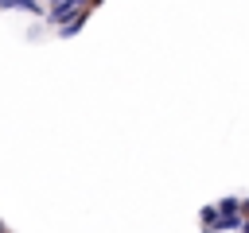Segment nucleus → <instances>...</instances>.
I'll use <instances>...</instances> for the list:
<instances>
[{
    "label": "nucleus",
    "mask_w": 249,
    "mask_h": 233,
    "mask_svg": "<svg viewBox=\"0 0 249 233\" xmlns=\"http://www.w3.org/2000/svg\"><path fill=\"white\" fill-rule=\"evenodd\" d=\"M198 221H202V233H214V225H218V210H214V206H206Z\"/></svg>",
    "instance_id": "nucleus-1"
},
{
    "label": "nucleus",
    "mask_w": 249,
    "mask_h": 233,
    "mask_svg": "<svg viewBox=\"0 0 249 233\" xmlns=\"http://www.w3.org/2000/svg\"><path fill=\"white\" fill-rule=\"evenodd\" d=\"M241 217H249V198H245V206H241Z\"/></svg>",
    "instance_id": "nucleus-2"
},
{
    "label": "nucleus",
    "mask_w": 249,
    "mask_h": 233,
    "mask_svg": "<svg viewBox=\"0 0 249 233\" xmlns=\"http://www.w3.org/2000/svg\"><path fill=\"white\" fill-rule=\"evenodd\" d=\"M241 233H249V217H245V225H241Z\"/></svg>",
    "instance_id": "nucleus-3"
},
{
    "label": "nucleus",
    "mask_w": 249,
    "mask_h": 233,
    "mask_svg": "<svg viewBox=\"0 0 249 233\" xmlns=\"http://www.w3.org/2000/svg\"><path fill=\"white\" fill-rule=\"evenodd\" d=\"M0 233H8V229H4V225H0Z\"/></svg>",
    "instance_id": "nucleus-4"
}]
</instances>
